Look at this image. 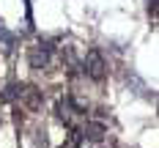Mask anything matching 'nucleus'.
I'll list each match as a JSON object with an SVG mask.
<instances>
[{"label":"nucleus","instance_id":"f03ea898","mask_svg":"<svg viewBox=\"0 0 159 148\" xmlns=\"http://www.w3.org/2000/svg\"><path fill=\"white\" fill-rule=\"evenodd\" d=\"M49 61H52V47L49 44H36V47H30V52H28L30 69H47Z\"/></svg>","mask_w":159,"mask_h":148},{"label":"nucleus","instance_id":"7ed1b4c3","mask_svg":"<svg viewBox=\"0 0 159 148\" xmlns=\"http://www.w3.org/2000/svg\"><path fill=\"white\" fill-rule=\"evenodd\" d=\"M104 123H99V121H85V126L80 129V137H85V140H91V143H102L104 140Z\"/></svg>","mask_w":159,"mask_h":148},{"label":"nucleus","instance_id":"20e7f679","mask_svg":"<svg viewBox=\"0 0 159 148\" xmlns=\"http://www.w3.org/2000/svg\"><path fill=\"white\" fill-rule=\"evenodd\" d=\"M22 91H25V85H22V82H8V85L3 88L0 99H3V101H14V99H22Z\"/></svg>","mask_w":159,"mask_h":148},{"label":"nucleus","instance_id":"f257e3e1","mask_svg":"<svg viewBox=\"0 0 159 148\" xmlns=\"http://www.w3.org/2000/svg\"><path fill=\"white\" fill-rule=\"evenodd\" d=\"M85 74L91 77V80H96V82H102L104 77H107V63H104V58H102V52L96 47H91L88 52H85Z\"/></svg>","mask_w":159,"mask_h":148},{"label":"nucleus","instance_id":"39448f33","mask_svg":"<svg viewBox=\"0 0 159 148\" xmlns=\"http://www.w3.org/2000/svg\"><path fill=\"white\" fill-rule=\"evenodd\" d=\"M22 99L28 101L30 110H36V107L41 104V91H36V88H25V91H22Z\"/></svg>","mask_w":159,"mask_h":148},{"label":"nucleus","instance_id":"0eeeda50","mask_svg":"<svg viewBox=\"0 0 159 148\" xmlns=\"http://www.w3.org/2000/svg\"><path fill=\"white\" fill-rule=\"evenodd\" d=\"M148 11H151V14H157V0H148Z\"/></svg>","mask_w":159,"mask_h":148},{"label":"nucleus","instance_id":"423d86ee","mask_svg":"<svg viewBox=\"0 0 159 148\" xmlns=\"http://www.w3.org/2000/svg\"><path fill=\"white\" fill-rule=\"evenodd\" d=\"M0 41H3V49H6V52H11V47H14V36L3 28V22H0Z\"/></svg>","mask_w":159,"mask_h":148}]
</instances>
